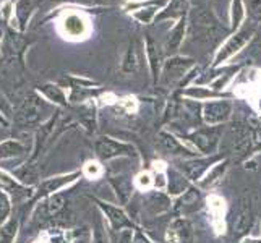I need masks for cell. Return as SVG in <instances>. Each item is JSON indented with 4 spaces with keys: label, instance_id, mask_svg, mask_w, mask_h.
I'll return each instance as SVG.
<instances>
[{
    "label": "cell",
    "instance_id": "cb8c5ba5",
    "mask_svg": "<svg viewBox=\"0 0 261 243\" xmlns=\"http://www.w3.org/2000/svg\"><path fill=\"white\" fill-rule=\"evenodd\" d=\"M10 209H12L10 200H8V196L4 190H0V224L7 221L8 214H10Z\"/></svg>",
    "mask_w": 261,
    "mask_h": 243
},
{
    "label": "cell",
    "instance_id": "8d00e7d4",
    "mask_svg": "<svg viewBox=\"0 0 261 243\" xmlns=\"http://www.w3.org/2000/svg\"><path fill=\"white\" fill-rule=\"evenodd\" d=\"M0 125H4V127H7V125H8V120L5 119L2 114H0Z\"/></svg>",
    "mask_w": 261,
    "mask_h": 243
},
{
    "label": "cell",
    "instance_id": "603a6c76",
    "mask_svg": "<svg viewBox=\"0 0 261 243\" xmlns=\"http://www.w3.org/2000/svg\"><path fill=\"white\" fill-rule=\"evenodd\" d=\"M65 30L70 34H80L83 33V21L78 16H68L65 20Z\"/></svg>",
    "mask_w": 261,
    "mask_h": 243
},
{
    "label": "cell",
    "instance_id": "9a60e30c",
    "mask_svg": "<svg viewBox=\"0 0 261 243\" xmlns=\"http://www.w3.org/2000/svg\"><path fill=\"white\" fill-rule=\"evenodd\" d=\"M159 143L161 146H163L167 152H170V154H187L188 149H185L180 143L172 137V134L169 133H161L159 134Z\"/></svg>",
    "mask_w": 261,
    "mask_h": 243
},
{
    "label": "cell",
    "instance_id": "836d02e7",
    "mask_svg": "<svg viewBox=\"0 0 261 243\" xmlns=\"http://www.w3.org/2000/svg\"><path fill=\"white\" fill-rule=\"evenodd\" d=\"M138 185L141 188H148L151 185V177H149V174H141L138 177Z\"/></svg>",
    "mask_w": 261,
    "mask_h": 243
},
{
    "label": "cell",
    "instance_id": "d4e9b609",
    "mask_svg": "<svg viewBox=\"0 0 261 243\" xmlns=\"http://www.w3.org/2000/svg\"><path fill=\"white\" fill-rule=\"evenodd\" d=\"M184 7H185V0H172V4L169 5L167 10L161 15L159 18H166V16H174L184 12Z\"/></svg>",
    "mask_w": 261,
    "mask_h": 243
},
{
    "label": "cell",
    "instance_id": "44dd1931",
    "mask_svg": "<svg viewBox=\"0 0 261 243\" xmlns=\"http://www.w3.org/2000/svg\"><path fill=\"white\" fill-rule=\"evenodd\" d=\"M56 125V119H50L46 125H42L41 127V130H39V133H38V138H36V149H34V157L39 154V149H41V146H42V143L46 141V137L50 133V130H52V127Z\"/></svg>",
    "mask_w": 261,
    "mask_h": 243
},
{
    "label": "cell",
    "instance_id": "5bb4252c",
    "mask_svg": "<svg viewBox=\"0 0 261 243\" xmlns=\"http://www.w3.org/2000/svg\"><path fill=\"white\" fill-rule=\"evenodd\" d=\"M148 57H149L152 75H154V78H158L159 65H161V60H163V53H161V49L158 46V42L152 38H148Z\"/></svg>",
    "mask_w": 261,
    "mask_h": 243
},
{
    "label": "cell",
    "instance_id": "484cf974",
    "mask_svg": "<svg viewBox=\"0 0 261 243\" xmlns=\"http://www.w3.org/2000/svg\"><path fill=\"white\" fill-rule=\"evenodd\" d=\"M42 91L46 93L47 97L52 99V101L60 102V104H64V102H65L64 94H62V91H60L59 88H56V86H44V88H42Z\"/></svg>",
    "mask_w": 261,
    "mask_h": 243
},
{
    "label": "cell",
    "instance_id": "83f0119b",
    "mask_svg": "<svg viewBox=\"0 0 261 243\" xmlns=\"http://www.w3.org/2000/svg\"><path fill=\"white\" fill-rule=\"evenodd\" d=\"M198 198H200V195H198L196 190H188L185 193V196L180 200V206L182 208H188V206H195L198 203Z\"/></svg>",
    "mask_w": 261,
    "mask_h": 243
},
{
    "label": "cell",
    "instance_id": "7a4b0ae2",
    "mask_svg": "<svg viewBox=\"0 0 261 243\" xmlns=\"http://www.w3.org/2000/svg\"><path fill=\"white\" fill-rule=\"evenodd\" d=\"M44 111V104L36 94H30L23 102L21 109L16 114V122L20 125H31L41 119V114Z\"/></svg>",
    "mask_w": 261,
    "mask_h": 243
},
{
    "label": "cell",
    "instance_id": "f35d334b",
    "mask_svg": "<svg viewBox=\"0 0 261 243\" xmlns=\"http://www.w3.org/2000/svg\"><path fill=\"white\" fill-rule=\"evenodd\" d=\"M34 243H47V240L46 238H38Z\"/></svg>",
    "mask_w": 261,
    "mask_h": 243
},
{
    "label": "cell",
    "instance_id": "ffe728a7",
    "mask_svg": "<svg viewBox=\"0 0 261 243\" xmlns=\"http://www.w3.org/2000/svg\"><path fill=\"white\" fill-rule=\"evenodd\" d=\"M16 229H18V221L16 219L8 221L2 227V230H0V243H10L15 237Z\"/></svg>",
    "mask_w": 261,
    "mask_h": 243
},
{
    "label": "cell",
    "instance_id": "3957f363",
    "mask_svg": "<svg viewBox=\"0 0 261 243\" xmlns=\"http://www.w3.org/2000/svg\"><path fill=\"white\" fill-rule=\"evenodd\" d=\"M251 36H253V28H245V30H242L240 33H237L236 36H232V38L227 41L226 46L222 47V50L219 52V56H218V59H216V62H222V60L229 59L230 56H233L236 52H239L250 41Z\"/></svg>",
    "mask_w": 261,
    "mask_h": 243
},
{
    "label": "cell",
    "instance_id": "d6a6232c",
    "mask_svg": "<svg viewBox=\"0 0 261 243\" xmlns=\"http://www.w3.org/2000/svg\"><path fill=\"white\" fill-rule=\"evenodd\" d=\"M94 243H107V237H106L101 224H97V227L94 230Z\"/></svg>",
    "mask_w": 261,
    "mask_h": 243
},
{
    "label": "cell",
    "instance_id": "d590c367",
    "mask_svg": "<svg viewBox=\"0 0 261 243\" xmlns=\"http://www.w3.org/2000/svg\"><path fill=\"white\" fill-rule=\"evenodd\" d=\"M133 243H149L145 237L141 235V233H137V237H135V240H133Z\"/></svg>",
    "mask_w": 261,
    "mask_h": 243
},
{
    "label": "cell",
    "instance_id": "6da1fadb",
    "mask_svg": "<svg viewBox=\"0 0 261 243\" xmlns=\"http://www.w3.org/2000/svg\"><path fill=\"white\" fill-rule=\"evenodd\" d=\"M193 38L198 41H210L218 33V23L210 12H200L192 20Z\"/></svg>",
    "mask_w": 261,
    "mask_h": 243
},
{
    "label": "cell",
    "instance_id": "d6986e66",
    "mask_svg": "<svg viewBox=\"0 0 261 243\" xmlns=\"http://www.w3.org/2000/svg\"><path fill=\"white\" fill-rule=\"evenodd\" d=\"M210 160H196V162H188V164H185V175L188 178H198L203 170H206V167H208Z\"/></svg>",
    "mask_w": 261,
    "mask_h": 243
},
{
    "label": "cell",
    "instance_id": "5b68a950",
    "mask_svg": "<svg viewBox=\"0 0 261 243\" xmlns=\"http://www.w3.org/2000/svg\"><path fill=\"white\" fill-rule=\"evenodd\" d=\"M141 64H143V52H141L140 41L133 39L132 44L128 46L127 53H125L123 71H127V73H137V71L141 68Z\"/></svg>",
    "mask_w": 261,
    "mask_h": 243
},
{
    "label": "cell",
    "instance_id": "1f68e13d",
    "mask_svg": "<svg viewBox=\"0 0 261 243\" xmlns=\"http://www.w3.org/2000/svg\"><path fill=\"white\" fill-rule=\"evenodd\" d=\"M242 15H244V10H242V2L240 0H236V2H233V26L239 24V21L242 20Z\"/></svg>",
    "mask_w": 261,
    "mask_h": 243
},
{
    "label": "cell",
    "instance_id": "52a82bcc",
    "mask_svg": "<svg viewBox=\"0 0 261 243\" xmlns=\"http://www.w3.org/2000/svg\"><path fill=\"white\" fill-rule=\"evenodd\" d=\"M251 226H253V212L248 204H242L233 219V232L237 235H244L251 229Z\"/></svg>",
    "mask_w": 261,
    "mask_h": 243
},
{
    "label": "cell",
    "instance_id": "4dcf8cb0",
    "mask_svg": "<svg viewBox=\"0 0 261 243\" xmlns=\"http://www.w3.org/2000/svg\"><path fill=\"white\" fill-rule=\"evenodd\" d=\"M250 13L253 15L255 20L261 21V0H251L250 2Z\"/></svg>",
    "mask_w": 261,
    "mask_h": 243
},
{
    "label": "cell",
    "instance_id": "30bf717a",
    "mask_svg": "<svg viewBox=\"0 0 261 243\" xmlns=\"http://www.w3.org/2000/svg\"><path fill=\"white\" fill-rule=\"evenodd\" d=\"M0 190H4L7 193L13 195L15 198H26V196L31 195L30 190H26L23 185L16 183L15 178L8 177L5 172H2V170H0Z\"/></svg>",
    "mask_w": 261,
    "mask_h": 243
},
{
    "label": "cell",
    "instance_id": "e0dca14e",
    "mask_svg": "<svg viewBox=\"0 0 261 243\" xmlns=\"http://www.w3.org/2000/svg\"><path fill=\"white\" fill-rule=\"evenodd\" d=\"M184 33H185V18L178 21L177 28L174 30L172 34H170V38L167 41V50L169 52H174V50L178 49L180 42H182V39H184Z\"/></svg>",
    "mask_w": 261,
    "mask_h": 243
},
{
    "label": "cell",
    "instance_id": "74e56055",
    "mask_svg": "<svg viewBox=\"0 0 261 243\" xmlns=\"http://www.w3.org/2000/svg\"><path fill=\"white\" fill-rule=\"evenodd\" d=\"M128 240H130V233L127 232V233H123V237H122V243H128Z\"/></svg>",
    "mask_w": 261,
    "mask_h": 243
},
{
    "label": "cell",
    "instance_id": "9c48e42d",
    "mask_svg": "<svg viewBox=\"0 0 261 243\" xmlns=\"http://www.w3.org/2000/svg\"><path fill=\"white\" fill-rule=\"evenodd\" d=\"M192 64L190 59H170L166 64V70H164V81L166 83H172V81L178 79L185 73L187 67Z\"/></svg>",
    "mask_w": 261,
    "mask_h": 243
},
{
    "label": "cell",
    "instance_id": "b9f144b4",
    "mask_svg": "<svg viewBox=\"0 0 261 243\" xmlns=\"http://www.w3.org/2000/svg\"><path fill=\"white\" fill-rule=\"evenodd\" d=\"M0 38H2V36H0Z\"/></svg>",
    "mask_w": 261,
    "mask_h": 243
},
{
    "label": "cell",
    "instance_id": "7402d4cb",
    "mask_svg": "<svg viewBox=\"0 0 261 243\" xmlns=\"http://www.w3.org/2000/svg\"><path fill=\"white\" fill-rule=\"evenodd\" d=\"M112 185L115 186L117 195L120 196V201L125 204L128 201V196H130V183L125 178H117V180H112Z\"/></svg>",
    "mask_w": 261,
    "mask_h": 243
},
{
    "label": "cell",
    "instance_id": "8992f818",
    "mask_svg": "<svg viewBox=\"0 0 261 243\" xmlns=\"http://www.w3.org/2000/svg\"><path fill=\"white\" fill-rule=\"evenodd\" d=\"M230 104L229 102H210L204 105V120L208 123H221L229 117Z\"/></svg>",
    "mask_w": 261,
    "mask_h": 243
},
{
    "label": "cell",
    "instance_id": "e575fe53",
    "mask_svg": "<svg viewBox=\"0 0 261 243\" xmlns=\"http://www.w3.org/2000/svg\"><path fill=\"white\" fill-rule=\"evenodd\" d=\"M0 111L5 112V114H10V105H8L7 99L2 94H0Z\"/></svg>",
    "mask_w": 261,
    "mask_h": 243
},
{
    "label": "cell",
    "instance_id": "277c9868",
    "mask_svg": "<svg viewBox=\"0 0 261 243\" xmlns=\"http://www.w3.org/2000/svg\"><path fill=\"white\" fill-rule=\"evenodd\" d=\"M96 152L102 159H109L114 156H120V154H132L133 148L128 145H122V143H117L109 138H102L96 143Z\"/></svg>",
    "mask_w": 261,
    "mask_h": 243
},
{
    "label": "cell",
    "instance_id": "ba28073f",
    "mask_svg": "<svg viewBox=\"0 0 261 243\" xmlns=\"http://www.w3.org/2000/svg\"><path fill=\"white\" fill-rule=\"evenodd\" d=\"M78 177V174H70V175H62V177H56V178H47L39 185V195H54L56 192H59L60 188H64L65 185L71 183L73 180Z\"/></svg>",
    "mask_w": 261,
    "mask_h": 243
},
{
    "label": "cell",
    "instance_id": "7c38bea8",
    "mask_svg": "<svg viewBox=\"0 0 261 243\" xmlns=\"http://www.w3.org/2000/svg\"><path fill=\"white\" fill-rule=\"evenodd\" d=\"M172 232L175 233V237L182 243H193L195 233H193L192 224L188 222V221H185V219L175 221L174 226H172Z\"/></svg>",
    "mask_w": 261,
    "mask_h": 243
},
{
    "label": "cell",
    "instance_id": "4316f807",
    "mask_svg": "<svg viewBox=\"0 0 261 243\" xmlns=\"http://www.w3.org/2000/svg\"><path fill=\"white\" fill-rule=\"evenodd\" d=\"M85 175L88 177V178H97V177H101V174H102V169H101V166L97 164V162H93V160H89L88 164L85 166Z\"/></svg>",
    "mask_w": 261,
    "mask_h": 243
},
{
    "label": "cell",
    "instance_id": "f546056e",
    "mask_svg": "<svg viewBox=\"0 0 261 243\" xmlns=\"http://www.w3.org/2000/svg\"><path fill=\"white\" fill-rule=\"evenodd\" d=\"M208 203H210V208L214 211L216 215H219V214L224 211V201L221 200V198H218V196H211L210 200H208Z\"/></svg>",
    "mask_w": 261,
    "mask_h": 243
},
{
    "label": "cell",
    "instance_id": "4fadbf2b",
    "mask_svg": "<svg viewBox=\"0 0 261 243\" xmlns=\"http://www.w3.org/2000/svg\"><path fill=\"white\" fill-rule=\"evenodd\" d=\"M193 141H195V145L200 148V151L203 152H208L214 148L216 145V141H218V134H216V131H208V130H204V131H198L193 134Z\"/></svg>",
    "mask_w": 261,
    "mask_h": 243
},
{
    "label": "cell",
    "instance_id": "ac0fdd59",
    "mask_svg": "<svg viewBox=\"0 0 261 243\" xmlns=\"http://www.w3.org/2000/svg\"><path fill=\"white\" fill-rule=\"evenodd\" d=\"M44 206H46V211H47L49 218H50V215H56L65 206V198H64V195L54 193V195H50L47 198V201L44 203Z\"/></svg>",
    "mask_w": 261,
    "mask_h": 243
},
{
    "label": "cell",
    "instance_id": "8fae6325",
    "mask_svg": "<svg viewBox=\"0 0 261 243\" xmlns=\"http://www.w3.org/2000/svg\"><path fill=\"white\" fill-rule=\"evenodd\" d=\"M99 206L102 208V211L106 212V215L109 218V221L112 222V226L115 229H122V227H132V222L128 221V218L125 215V212L119 208H114L111 204L106 203H99Z\"/></svg>",
    "mask_w": 261,
    "mask_h": 243
},
{
    "label": "cell",
    "instance_id": "ab89813d",
    "mask_svg": "<svg viewBox=\"0 0 261 243\" xmlns=\"http://www.w3.org/2000/svg\"><path fill=\"white\" fill-rule=\"evenodd\" d=\"M97 2H101V4H111V2H114V0H97Z\"/></svg>",
    "mask_w": 261,
    "mask_h": 243
},
{
    "label": "cell",
    "instance_id": "f1b7e54d",
    "mask_svg": "<svg viewBox=\"0 0 261 243\" xmlns=\"http://www.w3.org/2000/svg\"><path fill=\"white\" fill-rule=\"evenodd\" d=\"M20 178L24 183H34L36 178H38V174L33 170V166H26L21 172H20Z\"/></svg>",
    "mask_w": 261,
    "mask_h": 243
},
{
    "label": "cell",
    "instance_id": "60d3db41",
    "mask_svg": "<svg viewBox=\"0 0 261 243\" xmlns=\"http://www.w3.org/2000/svg\"><path fill=\"white\" fill-rule=\"evenodd\" d=\"M245 243H261L259 240H247Z\"/></svg>",
    "mask_w": 261,
    "mask_h": 243
},
{
    "label": "cell",
    "instance_id": "2e32d148",
    "mask_svg": "<svg viewBox=\"0 0 261 243\" xmlns=\"http://www.w3.org/2000/svg\"><path fill=\"white\" fill-rule=\"evenodd\" d=\"M23 151H24V146L16 140H8V141L0 143V159L18 156V154H21Z\"/></svg>",
    "mask_w": 261,
    "mask_h": 243
}]
</instances>
